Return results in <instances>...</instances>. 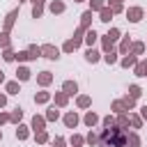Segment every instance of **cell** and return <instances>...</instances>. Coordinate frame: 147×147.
<instances>
[{"label":"cell","mask_w":147,"mask_h":147,"mask_svg":"<svg viewBox=\"0 0 147 147\" xmlns=\"http://www.w3.org/2000/svg\"><path fill=\"white\" fill-rule=\"evenodd\" d=\"M126 140H129V131L119 129L117 124L99 133V147H126Z\"/></svg>","instance_id":"6da1fadb"},{"label":"cell","mask_w":147,"mask_h":147,"mask_svg":"<svg viewBox=\"0 0 147 147\" xmlns=\"http://www.w3.org/2000/svg\"><path fill=\"white\" fill-rule=\"evenodd\" d=\"M124 16H126L129 23H140V21L145 18V9L138 7V5H133V7H129V9L124 11Z\"/></svg>","instance_id":"7a4b0ae2"},{"label":"cell","mask_w":147,"mask_h":147,"mask_svg":"<svg viewBox=\"0 0 147 147\" xmlns=\"http://www.w3.org/2000/svg\"><path fill=\"white\" fill-rule=\"evenodd\" d=\"M60 51H62V48H57V46H53V44H44V46H41V57H46V60H57V57H60Z\"/></svg>","instance_id":"3957f363"},{"label":"cell","mask_w":147,"mask_h":147,"mask_svg":"<svg viewBox=\"0 0 147 147\" xmlns=\"http://www.w3.org/2000/svg\"><path fill=\"white\" fill-rule=\"evenodd\" d=\"M62 122H64V126H67V129H76V126L80 124V117H78V113H76V110H67V113H64V117H62Z\"/></svg>","instance_id":"277c9868"},{"label":"cell","mask_w":147,"mask_h":147,"mask_svg":"<svg viewBox=\"0 0 147 147\" xmlns=\"http://www.w3.org/2000/svg\"><path fill=\"white\" fill-rule=\"evenodd\" d=\"M16 18H18V7H16V9H11V11H7L5 21H2V30H5V32H11V28H14Z\"/></svg>","instance_id":"5b68a950"},{"label":"cell","mask_w":147,"mask_h":147,"mask_svg":"<svg viewBox=\"0 0 147 147\" xmlns=\"http://www.w3.org/2000/svg\"><path fill=\"white\" fill-rule=\"evenodd\" d=\"M30 129L34 131V133H39V131H46V117L44 115H32V119H30Z\"/></svg>","instance_id":"8992f818"},{"label":"cell","mask_w":147,"mask_h":147,"mask_svg":"<svg viewBox=\"0 0 147 147\" xmlns=\"http://www.w3.org/2000/svg\"><path fill=\"white\" fill-rule=\"evenodd\" d=\"M99 122H101V117H99V115H96L94 110H87V113L83 115V124H85L87 129H94V126H96Z\"/></svg>","instance_id":"52a82bcc"},{"label":"cell","mask_w":147,"mask_h":147,"mask_svg":"<svg viewBox=\"0 0 147 147\" xmlns=\"http://www.w3.org/2000/svg\"><path fill=\"white\" fill-rule=\"evenodd\" d=\"M136 64H138V57L131 55V53H126V55L119 57V67H122V69H133Z\"/></svg>","instance_id":"ba28073f"},{"label":"cell","mask_w":147,"mask_h":147,"mask_svg":"<svg viewBox=\"0 0 147 147\" xmlns=\"http://www.w3.org/2000/svg\"><path fill=\"white\" fill-rule=\"evenodd\" d=\"M51 83H53V74H51V71H39V74H37V85H39V87L46 90Z\"/></svg>","instance_id":"9c48e42d"},{"label":"cell","mask_w":147,"mask_h":147,"mask_svg":"<svg viewBox=\"0 0 147 147\" xmlns=\"http://www.w3.org/2000/svg\"><path fill=\"white\" fill-rule=\"evenodd\" d=\"M30 78H32V71H30L28 67L18 64V69H16V80H18V83H28Z\"/></svg>","instance_id":"30bf717a"},{"label":"cell","mask_w":147,"mask_h":147,"mask_svg":"<svg viewBox=\"0 0 147 147\" xmlns=\"http://www.w3.org/2000/svg\"><path fill=\"white\" fill-rule=\"evenodd\" d=\"M62 92H64L67 96H76V94H78V83H76V80H64V83H62Z\"/></svg>","instance_id":"8fae6325"},{"label":"cell","mask_w":147,"mask_h":147,"mask_svg":"<svg viewBox=\"0 0 147 147\" xmlns=\"http://www.w3.org/2000/svg\"><path fill=\"white\" fill-rule=\"evenodd\" d=\"M92 21H94V11L87 9V11L80 14V28H83V30H90V28H92Z\"/></svg>","instance_id":"7c38bea8"},{"label":"cell","mask_w":147,"mask_h":147,"mask_svg":"<svg viewBox=\"0 0 147 147\" xmlns=\"http://www.w3.org/2000/svg\"><path fill=\"white\" fill-rule=\"evenodd\" d=\"M131 44H133V41H131V34H124L122 41H119V46H117V53H119V55H126V53L131 51Z\"/></svg>","instance_id":"4fadbf2b"},{"label":"cell","mask_w":147,"mask_h":147,"mask_svg":"<svg viewBox=\"0 0 147 147\" xmlns=\"http://www.w3.org/2000/svg\"><path fill=\"white\" fill-rule=\"evenodd\" d=\"M53 103H55L57 108H67V106H69V96L60 90V92H55V94H53Z\"/></svg>","instance_id":"5bb4252c"},{"label":"cell","mask_w":147,"mask_h":147,"mask_svg":"<svg viewBox=\"0 0 147 147\" xmlns=\"http://www.w3.org/2000/svg\"><path fill=\"white\" fill-rule=\"evenodd\" d=\"M90 106H92V96H90V94H78V96H76V108L87 110Z\"/></svg>","instance_id":"9a60e30c"},{"label":"cell","mask_w":147,"mask_h":147,"mask_svg":"<svg viewBox=\"0 0 147 147\" xmlns=\"http://www.w3.org/2000/svg\"><path fill=\"white\" fill-rule=\"evenodd\" d=\"M64 9H67V5H64L62 0H53V2L48 5V11H51L53 16H57V14H64Z\"/></svg>","instance_id":"2e32d148"},{"label":"cell","mask_w":147,"mask_h":147,"mask_svg":"<svg viewBox=\"0 0 147 147\" xmlns=\"http://www.w3.org/2000/svg\"><path fill=\"white\" fill-rule=\"evenodd\" d=\"M96 39H99V34H96V30H94V28H90V30L85 32V39H83V44H87V48H94V44H96Z\"/></svg>","instance_id":"e0dca14e"},{"label":"cell","mask_w":147,"mask_h":147,"mask_svg":"<svg viewBox=\"0 0 147 147\" xmlns=\"http://www.w3.org/2000/svg\"><path fill=\"white\" fill-rule=\"evenodd\" d=\"M85 60H87L90 64H96L99 60H103V55H101L96 48H87V51H85Z\"/></svg>","instance_id":"ac0fdd59"},{"label":"cell","mask_w":147,"mask_h":147,"mask_svg":"<svg viewBox=\"0 0 147 147\" xmlns=\"http://www.w3.org/2000/svg\"><path fill=\"white\" fill-rule=\"evenodd\" d=\"M30 131H32L30 126L18 124V126H16V131H14V133H16V140H21V142H23V140H28V138H30Z\"/></svg>","instance_id":"d6986e66"},{"label":"cell","mask_w":147,"mask_h":147,"mask_svg":"<svg viewBox=\"0 0 147 147\" xmlns=\"http://www.w3.org/2000/svg\"><path fill=\"white\" fill-rule=\"evenodd\" d=\"M51 99H53V94H51V92H46V90H41V92H37V94H34V103H37V106H44V103H48Z\"/></svg>","instance_id":"ffe728a7"},{"label":"cell","mask_w":147,"mask_h":147,"mask_svg":"<svg viewBox=\"0 0 147 147\" xmlns=\"http://www.w3.org/2000/svg\"><path fill=\"white\" fill-rule=\"evenodd\" d=\"M44 117H46V122H57V119H60V108H57L55 103H53V106H48V110H46V115H44Z\"/></svg>","instance_id":"44dd1931"},{"label":"cell","mask_w":147,"mask_h":147,"mask_svg":"<svg viewBox=\"0 0 147 147\" xmlns=\"http://www.w3.org/2000/svg\"><path fill=\"white\" fill-rule=\"evenodd\" d=\"M21 92V83L18 80H7L5 83V94H18Z\"/></svg>","instance_id":"7402d4cb"},{"label":"cell","mask_w":147,"mask_h":147,"mask_svg":"<svg viewBox=\"0 0 147 147\" xmlns=\"http://www.w3.org/2000/svg\"><path fill=\"white\" fill-rule=\"evenodd\" d=\"M110 110H113V113H115V115H124V113H129V110H126V106H124V101H122V99H115V101H113V103H110Z\"/></svg>","instance_id":"603a6c76"},{"label":"cell","mask_w":147,"mask_h":147,"mask_svg":"<svg viewBox=\"0 0 147 147\" xmlns=\"http://www.w3.org/2000/svg\"><path fill=\"white\" fill-rule=\"evenodd\" d=\"M115 124H117L119 129L129 131V126H131V122H129V113H124V115H117V117H115Z\"/></svg>","instance_id":"cb8c5ba5"},{"label":"cell","mask_w":147,"mask_h":147,"mask_svg":"<svg viewBox=\"0 0 147 147\" xmlns=\"http://www.w3.org/2000/svg\"><path fill=\"white\" fill-rule=\"evenodd\" d=\"M108 7H110V11H113L115 16L126 11V9H124V2H119V0H108Z\"/></svg>","instance_id":"d4e9b609"},{"label":"cell","mask_w":147,"mask_h":147,"mask_svg":"<svg viewBox=\"0 0 147 147\" xmlns=\"http://www.w3.org/2000/svg\"><path fill=\"white\" fill-rule=\"evenodd\" d=\"M142 140L138 136V131H129V140H126V147H140Z\"/></svg>","instance_id":"484cf974"},{"label":"cell","mask_w":147,"mask_h":147,"mask_svg":"<svg viewBox=\"0 0 147 147\" xmlns=\"http://www.w3.org/2000/svg\"><path fill=\"white\" fill-rule=\"evenodd\" d=\"M113 16H115V14L110 11V7H108V5L99 11V21H101V23H110V21H113Z\"/></svg>","instance_id":"4316f807"},{"label":"cell","mask_w":147,"mask_h":147,"mask_svg":"<svg viewBox=\"0 0 147 147\" xmlns=\"http://www.w3.org/2000/svg\"><path fill=\"white\" fill-rule=\"evenodd\" d=\"M145 48H147V46H145V41H133V44H131V51H129V53L138 57V55H142V53H145Z\"/></svg>","instance_id":"83f0119b"},{"label":"cell","mask_w":147,"mask_h":147,"mask_svg":"<svg viewBox=\"0 0 147 147\" xmlns=\"http://www.w3.org/2000/svg\"><path fill=\"white\" fill-rule=\"evenodd\" d=\"M103 62H106V64H110V67H113V64H117V62H119V53H117V51L103 53Z\"/></svg>","instance_id":"f1b7e54d"},{"label":"cell","mask_w":147,"mask_h":147,"mask_svg":"<svg viewBox=\"0 0 147 147\" xmlns=\"http://www.w3.org/2000/svg\"><path fill=\"white\" fill-rule=\"evenodd\" d=\"M9 117H11V124H16V126H18V124H21V119H23V108H21V106H16V108L9 113Z\"/></svg>","instance_id":"f546056e"},{"label":"cell","mask_w":147,"mask_h":147,"mask_svg":"<svg viewBox=\"0 0 147 147\" xmlns=\"http://www.w3.org/2000/svg\"><path fill=\"white\" fill-rule=\"evenodd\" d=\"M129 122H131V129H142V117L138 113H129Z\"/></svg>","instance_id":"4dcf8cb0"},{"label":"cell","mask_w":147,"mask_h":147,"mask_svg":"<svg viewBox=\"0 0 147 147\" xmlns=\"http://www.w3.org/2000/svg\"><path fill=\"white\" fill-rule=\"evenodd\" d=\"M69 145H71V147H83V145H85V136L71 133V136H69Z\"/></svg>","instance_id":"1f68e13d"},{"label":"cell","mask_w":147,"mask_h":147,"mask_svg":"<svg viewBox=\"0 0 147 147\" xmlns=\"http://www.w3.org/2000/svg\"><path fill=\"white\" fill-rule=\"evenodd\" d=\"M85 142H87L90 147H99V133L90 129V131H87V136H85Z\"/></svg>","instance_id":"d6a6232c"},{"label":"cell","mask_w":147,"mask_h":147,"mask_svg":"<svg viewBox=\"0 0 147 147\" xmlns=\"http://www.w3.org/2000/svg\"><path fill=\"white\" fill-rule=\"evenodd\" d=\"M106 5H108V0H90V11L99 14V11H101Z\"/></svg>","instance_id":"836d02e7"},{"label":"cell","mask_w":147,"mask_h":147,"mask_svg":"<svg viewBox=\"0 0 147 147\" xmlns=\"http://www.w3.org/2000/svg\"><path fill=\"white\" fill-rule=\"evenodd\" d=\"M101 48H103V53H110V51H115V44L110 41V37H108V34H103V37H101Z\"/></svg>","instance_id":"e575fe53"},{"label":"cell","mask_w":147,"mask_h":147,"mask_svg":"<svg viewBox=\"0 0 147 147\" xmlns=\"http://www.w3.org/2000/svg\"><path fill=\"white\" fill-rule=\"evenodd\" d=\"M76 48H80V44H76L74 39H67V41L62 44V53H74Z\"/></svg>","instance_id":"d590c367"},{"label":"cell","mask_w":147,"mask_h":147,"mask_svg":"<svg viewBox=\"0 0 147 147\" xmlns=\"http://www.w3.org/2000/svg\"><path fill=\"white\" fill-rule=\"evenodd\" d=\"M126 94H129L131 99H140V96H142V87L133 83V85H129V92H126Z\"/></svg>","instance_id":"8d00e7d4"},{"label":"cell","mask_w":147,"mask_h":147,"mask_svg":"<svg viewBox=\"0 0 147 147\" xmlns=\"http://www.w3.org/2000/svg\"><path fill=\"white\" fill-rule=\"evenodd\" d=\"M34 142H37V145H46V142H51L48 131H39V133H34Z\"/></svg>","instance_id":"74e56055"},{"label":"cell","mask_w":147,"mask_h":147,"mask_svg":"<svg viewBox=\"0 0 147 147\" xmlns=\"http://www.w3.org/2000/svg\"><path fill=\"white\" fill-rule=\"evenodd\" d=\"M0 48L5 51V48H11V37H9V32H0Z\"/></svg>","instance_id":"f35d334b"},{"label":"cell","mask_w":147,"mask_h":147,"mask_svg":"<svg viewBox=\"0 0 147 147\" xmlns=\"http://www.w3.org/2000/svg\"><path fill=\"white\" fill-rule=\"evenodd\" d=\"M28 53H30V60H37V57H41V46L30 44V46H28Z\"/></svg>","instance_id":"ab89813d"},{"label":"cell","mask_w":147,"mask_h":147,"mask_svg":"<svg viewBox=\"0 0 147 147\" xmlns=\"http://www.w3.org/2000/svg\"><path fill=\"white\" fill-rule=\"evenodd\" d=\"M106 34H108V37H110V41H113V44H117V41H119V39H122V32H119V30H117V28H110V30H108V32H106Z\"/></svg>","instance_id":"60d3db41"},{"label":"cell","mask_w":147,"mask_h":147,"mask_svg":"<svg viewBox=\"0 0 147 147\" xmlns=\"http://www.w3.org/2000/svg\"><path fill=\"white\" fill-rule=\"evenodd\" d=\"M2 60H5V62H14V60H16V51H14V48H5V51H2Z\"/></svg>","instance_id":"b9f144b4"},{"label":"cell","mask_w":147,"mask_h":147,"mask_svg":"<svg viewBox=\"0 0 147 147\" xmlns=\"http://www.w3.org/2000/svg\"><path fill=\"white\" fill-rule=\"evenodd\" d=\"M133 74L138 78H145V60H138V64L133 67Z\"/></svg>","instance_id":"7bdbcfd3"},{"label":"cell","mask_w":147,"mask_h":147,"mask_svg":"<svg viewBox=\"0 0 147 147\" xmlns=\"http://www.w3.org/2000/svg\"><path fill=\"white\" fill-rule=\"evenodd\" d=\"M101 126H103V129L115 126V115H106V117H101Z\"/></svg>","instance_id":"ee69618b"},{"label":"cell","mask_w":147,"mask_h":147,"mask_svg":"<svg viewBox=\"0 0 147 147\" xmlns=\"http://www.w3.org/2000/svg\"><path fill=\"white\" fill-rule=\"evenodd\" d=\"M67 138H62V136H55L53 140H51V147H67Z\"/></svg>","instance_id":"f6af8a7d"},{"label":"cell","mask_w":147,"mask_h":147,"mask_svg":"<svg viewBox=\"0 0 147 147\" xmlns=\"http://www.w3.org/2000/svg\"><path fill=\"white\" fill-rule=\"evenodd\" d=\"M122 101H124V106H126V110H129V113L136 108V99H131L129 94H124V96H122Z\"/></svg>","instance_id":"bcb514c9"},{"label":"cell","mask_w":147,"mask_h":147,"mask_svg":"<svg viewBox=\"0 0 147 147\" xmlns=\"http://www.w3.org/2000/svg\"><path fill=\"white\" fill-rule=\"evenodd\" d=\"M28 60H30V53H28V48L16 53V62H18V64H21V62H28Z\"/></svg>","instance_id":"7dc6e473"},{"label":"cell","mask_w":147,"mask_h":147,"mask_svg":"<svg viewBox=\"0 0 147 147\" xmlns=\"http://www.w3.org/2000/svg\"><path fill=\"white\" fill-rule=\"evenodd\" d=\"M44 16V7L41 5H32V18H41Z\"/></svg>","instance_id":"c3c4849f"},{"label":"cell","mask_w":147,"mask_h":147,"mask_svg":"<svg viewBox=\"0 0 147 147\" xmlns=\"http://www.w3.org/2000/svg\"><path fill=\"white\" fill-rule=\"evenodd\" d=\"M7 122H11L9 113H7V110H0V126H2V124H7Z\"/></svg>","instance_id":"681fc988"},{"label":"cell","mask_w":147,"mask_h":147,"mask_svg":"<svg viewBox=\"0 0 147 147\" xmlns=\"http://www.w3.org/2000/svg\"><path fill=\"white\" fill-rule=\"evenodd\" d=\"M138 115H140V117H142V122H147V106H142V108H140V113H138Z\"/></svg>","instance_id":"f907efd6"},{"label":"cell","mask_w":147,"mask_h":147,"mask_svg":"<svg viewBox=\"0 0 147 147\" xmlns=\"http://www.w3.org/2000/svg\"><path fill=\"white\" fill-rule=\"evenodd\" d=\"M5 106H7V94L0 92V108H5Z\"/></svg>","instance_id":"816d5d0a"},{"label":"cell","mask_w":147,"mask_h":147,"mask_svg":"<svg viewBox=\"0 0 147 147\" xmlns=\"http://www.w3.org/2000/svg\"><path fill=\"white\" fill-rule=\"evenodd\" d=\"M5 83H7V78H5V74L0 71V85H5Z\"/></svg>","instance_id":"f5cc1de1"},{"label":"cell","mask_w":147,"mask_h":147,"mask_svg":"<svg viewBox=\"0 0 147 147\" xmlns=\"http://www.w3.org/2000/svg\"><path fill=\"white\" fill-rule=\"evenodd\" d=\"M30 2H32V5H41V7H44V2H46V0H30Z\"/></svg>","instance_id":"db71d44e"},{"label":"cell","mask_w":147,"mask_h":147,"mask_svg":"<svg viewBox=\"0 0 147 147\" xmlns=\"http://www.w3.org/2000/svg\"><path fill=\"white\" fill-rule=\"evenodd\" d=\"M145 78H147V60H145Z\"/></svg>","instance_id":"11a10c76"},{"label":"cell","mask_w":147,"mask_h":147,"mask_svg":"<svg viewBox=\"0 0 147 147\" xmlns=\"http://www.w3.org/2000/svg\"><path fill=\"white\" fill-rule=\"evenodd\" d=\"M0 142H2V129H0Z\"/></svg>","instance_id":"9f6ffc18"},{"label":"cell","mask_w":147,"mask_h":147,"mask_svg":"<svg viewBox=\"0 0 147 147\" xmlns=\"http://www.w3.org/2000/svg\"><path fill=\"white\" fill-rule=\"evenodd\" d=\"M74 2H85V0H74Z\"/></svg>","instance_id":"6f0895ef"},{"label":"cell","mask_w":147,"mask_h":147,"mask_svg":"<svg viewBox=\"0 0 147 147\" xmlns=\"http://www.w3.org/2000/svg\"><path fill=\"white\" fill-rule=\"evenodd\" d=\"M18 2H28V0H18Z\"/></svg>","instance_id":"680465c9"},{"label":"cell","mask_w":147,"mask_h":147,"mask_svg":"<svg viewBox=\"0 0 147 147\" xmlns=\"http://www.w3.org/2000/svg\"><path fill=\"white\" fill-rule=\"evenodd\" d=\"M119 2H126V0H119Z\"/></svg>","instance_id":"91938a15"}]
</instances>
